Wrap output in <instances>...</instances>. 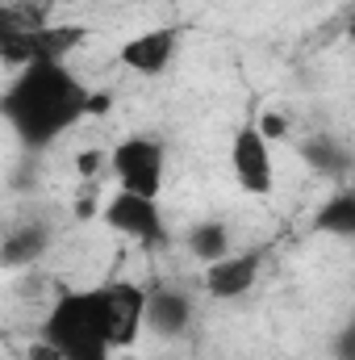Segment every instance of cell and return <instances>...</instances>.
<instances>
[{"instance_id":"2","label":"cell","mask_w":355,"mask_h":360,"mask_svg":"<svg viewBox=\"0 0 355 360\" xmlns=\"http://www.w3.org/2000/svg\"><path fill=\"white\" fill-rule=\"evenodd\" d=\"M42 340H51L63 360H109L113 327H109V297L105 285L63 289L51 310L42 314Z\"/></svg>"},{"instance_id":"1","label":"cell","mask_w":355,"mask_h":360,"mask_svg":"<svg viewBox=\"0 0 355 360\" xmlns=\"http://www.w3.org/2000/svg\"><path fill=\"white\" fill-rule=\"evenodd\" d=\"M0 113L8 130L29 151H38V147L59 143L80 117H88L92 92L59 59H38V63H25L21 72H8Z\"/></svg>"},{"instance_id":"3","label":"cell","mask_w":355,"mask_h":360,"mask_svg":"<svg viewBox=\"0 0 355 360\" xmlns=\"http://www.w3.org/2000/svg\"><path fill=\"white\" fill-rule=\"evenodd\" d=\"M109 172L117 180V188L159 201L163 176H168V151L155 134H126L109 151Z\"/></svg>"},{"instance_id":"7","label":"cell","mask_w":355,"mask_h":360,"mask_svg":"<svg viewBox=\"0 0 355 360\" xmlns=\"http://www.w3.org/2000/svg\"><path fill=\"white\" fill-rule=\"evenodd\" d=\"M260 269H264V252H230L226 260L205 269L201 289L213 302H239L260 285Z\"/></svg>"},{"instance_id":"11","label":"cell","mask_w":355,"mask_h":360,"mask_svg":"<svg viewBox=\"0 0 355 360\" xmlns=\"http://www.w3.org/2000/svg\"><path fill=\"white\" fill-rule=\"evenodd\" d=\"M301 160L309 164V172H318V176L326 180H347L351 176V151L343 147V143H335L330 134H309V139H301Z\"/></svg>"},{"instance_id":"5","label":"cell","mask_w":355,"mask_h":360,"mask_svg":"<svg viewBox=\"0 0 355 360\" xmlns=\"http://www.w3.org/2000/svg\"><path fill=\"white\" fill-rule=\"evenodd\" d=\"M100 218L109 222V231H117L121 239H134V243H142V248H159V243L172 239V231H168L163 210H159L155 197H138V193L117 188V193L105 201V214H100Z\"/></svg>"},{"instance_id":"13","label":"cell","mask_w":355,"mask_h":360,"mask_svg":"<svg viewBox=\"0 0 355 360\" xmlns=\"http://www.w3.org/2000/svg\"><path fill=\"white\" fill-rule=\"evenodd\" d=\"M255 126L264 130L267 143H284V139H288V117H284V113H276V109L260 113V117H255Z\"/></svg>"},{"instance_id":"10","label":"cell","mask_w":355,"mask_h":360,"mask_svg":"<svg viewBox=\"0 0 355 360\" xmlns=\"http://www.w3.org/2000/svg\"><path fill=\"white\" fill-rule=\"evenodd\" d=\"M184 252L196 260V264H217V260H226L230 252H239L234 248V231H230V222L226 218H196L188 231H184Z\"/></svg>"},{"instance_id":"4","label":"cell","mask_w":355,"mask_h":360,"mask_svg":"<svg viewBox=\"0 0 355 360\" xmlns=\"http://www.w3.org/2000/svg\"><path fill=\"white\" fill-rule=\"evenodd\" d=\"M276 143H267L264 130L255 122H243L230 139V176L243 193L251 197H272L276 188V155H272Z\"/></svg>"},{"instance_id":"6","label":"cell","mask_w":355,"mask_h":360,"mask_svg":"<svg viewBox=\"0 0 355 360\" xmlns=\"http://www.w3.org/2000/svg\"><path fill=\"white\" fill-rule=\"evenodd\" d=\"M180 55V25H155L142 34H130L117 46L121 68H130L134 76H163Z\"/></svg>"},{"instance_id":"9","label":"cell","mask_w":355,"mask_h":360,"mask_svg":"<svg viewBox=\"0 0 355 360\" xmlns=\"http://www.w3.org/2000/svg\"><path fill=\"white\" fill-rule=\"evenodd\" d=\"M196 323V310H192V297L184 289H155L151 302H147V331L155 340H168L176 344L192 331Z\"/></svg>"},{"instance_id":"15","label":"cell","mask_w":355,"mask_h":360,"mask_svg":"<svg viewBox=\"0 0 355 360\" xmlns=\"http://www.w3.org/2000/svg\"><path fill=\"white\" fill-rule=\"evenodd\" d=\"M335 360H355V319L343 327V335L335 340Z\"/></svg>"},{"instance_id":"8","label":"cell","mask_w":355,"mask_h":360,"mask_svg":"<svg viewBox=\"0 0 355 360\" xmlns=\"http://www.w3.org/2000/svg\"><path fill=\"white\" fill-rule=\"evenodd\" d=\"M55 243V231L46 218H17L4 226V248H0V260L4 269L17 272V269H34Z\"/></svg>"},{"instance_id":"14","label":"cell","mask_w":355,"mask_h":360,"mask_svg":"<svg viewBox=\"0 0 355 360\" xmlns=\"http://www.w3.org/2000/svg\"><path fill=\"white\" fill-rule=\"evenodd\" d=\"M105 164H109V155H105L100 147H88V151H80V155H76V172H80L84 180H92Z\"/></svg>"},{"instance_id":"12","label":"cell","mask_w":355,"mask_h":360,"mask_svg":"<svg viewBox=\"0 0 355 360\" xmlns=\"http://www.w3.org/2000/svg\"><path fill=\"white\" fill-rule=\"evenodd\" d=\"M314 231L330 235V239H355V184L330 193L318 214H314Z\"/></svg>"}]
</instances>
